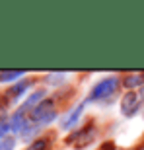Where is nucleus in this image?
<instances>
[{
    "instance_id": "nucleus-5",
    "label": "nucleus",
    "mask_w": 144,
    "mask_h": 150,
    "mask_svg": "<svg viewBox=\"0 0 144 150\" xmlns=\"http://www.w3.org/2000/svg\"><path fill=\"white\" fill-rule=\"evenodd\" d=\"M84 107H86V101H80V103H76V105L72 107L70 111L64 113V117L61 119V129L62 131H72V129L78 125V121H80V117H82L84 113Z\"/></svg>"
},
{
    "instance_id": "nucleus-2",
    "label": "nucleus",
    "mask_w": 144,
    "mask_h": 150,
    "mask_svg": "<svg viewBox=\"0 0 144 150\" xmlns=\"http://www.w3.org/2000/svg\"><path fill=\"white\" fill-rule=\"evenodd\" d=\"M95 133H97V131H95V125L92 121H88L84 127L74 129L66 139H64V142L70 144V146H74L76 150H84L86 146H90L95 140Z\"/></svg>"
},
{
    "instance_id": "nucleus-13",
    "label": "nucleus",
    "mask_w": 144,
    "mask_h": 150,
    "mask_svg": "<svg viewBox=\"0 0 144 150\" xmlns=\"http://www.w3.org/2000/svg\"><path fill=\"white\" fill-rule=\"evenodd\" d=\"M16 148V137H6L0 140V150H14Z\"/></svg>"
},
{
    "instance_id": "nucleus-8",
    "label": "nucleus",
    "mask_w": 144,
    "mask_h": 150,
    "mask_svg": "<svg viewBox=\"0 0 144 150\" xmlns=\"http://www.w3.org/2000/svg\"><path fill=\"white\" fill-rule=\"evenodd\" d=\"M28 123H29V115L18 109V111L10 117V131H12V133H16V134H22L23 129L28 127Z\"/></svg>"
},
{
    "instance_id": "nucleus-9",
    "label": "nucleus",
    "mask_w": 144,
    "mask_h": 150,
    "mask_svg": "<svg viewBox=\"0 0 144 150\" xmlns=\"http://www.w3.org/2000/svg\"><path fill=\"white\" fill-rule=\"evenodd\" d=\"M123 86L128 88V92H133V88H142L144 86V76L140 74H127L123 78Z\"/></svg>"
},
{
    "instance_id": "nucleus-18",
    "label": "nucleus",
    "mask_w": 144,
    "mask_h": 150,
    "mask_svg": "<svg viewBox=\"0 0 144 150\" xmlns=\"http://www.w3.org/2000/svg\"><path fill=\"white\" fill-rule=\"evenodd\" d=\"M142 119H144V111H142Z\"/></svg>"
},
{
    "instance_id": "nucleus-17",
    "label": "nucleus",
    "mask_w": 144,
    "mask_h": 150,
    "mask_svg": "<svg viewBox=\"0 0 144 150\" xmlns=\"http://www.w3.org/2000/svg\"><path fill=\"white\" fill-rule=\"evenodd\" d=\"M138 96H140V101H142V105H144V86H142V90H140Z\"/></svg>"
},
{
    "instance_id": "nucleus-11",
    "label": "nucleus",
    "mask_w": 144,
    "mask_h": 150,
    "mask_svg": "<svg viewBox=\"0 0 144 150\" xmlns=\"http://www.w3.org/2000/svg\"><path fill=\"white\" fill-rule=\"evenodd\" d=\"M66 78H68V72H49L45 82L49 86H61V84L66 82Z\"/></svg>"
},
{
    "instance_id": "nucleus-3",
    "label": "nucleus",
    "mask_w": 144,
    "mask_h": 150,
    "mask_svg": "<svg viewBox=\"0 0 144 150\" xmlns=\"http://www.w3.org/2000/svg\"><path fill=\"white\" fill-rule=\"evenodd\" d=\"M56 117H59V111H56V107H55V101L53 100H43L33 111L29 113V121L43 129V127H47V125H51L53 121H56Z\"/></svg>"
},
{
    "instance_id": "nucleus-1",
    "label": "nucleus",
    "mask_w": 144,
    "mask_h": 150,
    "mask_svg": "<svg viewBox=\"0 0 144 150\" xmlns=\"http://www.w3.org/2000/svg\"><path fill=\"white\" fill-rule=\"evenodd\" d=\"M119 84H123V80L119 76H105L101 78L97 84H94L92 86V90H90L88 98H86V103H92V101H103V100H111L113 98V94H115L117 90H119Z\"/></svg>"
},
{
    "instance_id": "nucleus-14",
    "label": "nucleus",
    "mask_w": 144,
    "mask_h": 150,
    "mask_svg": "<svg viewBox=\"0 0 144 150\" xmlns=\"http://www.w3.org/2000/svg\"><path fill=\"white\" fill-rule=\"evenodd\" d=\"M6 133H10V121L0 119V140L6 139Z\"/></svg>"
},
{
    "instance_id": "nucleus-10",
    "label": "nucleus",
    "mask_w": 144,
    "mask_h": 150,
    "mask_svg": "<svg viewBox=\"0 0 144 150\" xmlns=\"http://www.w3.org/2000/svg\"><path fill=\"white\" fill-rule=\"evenodd\" d=\"M25 76V70H2L0 82H20V78Z\"/></svg>"
},
{
    "instance_id": "nucleus-7",
    "label": "nucleus",
    "mask_w": 144,
    "mask_h": 150,
    "mask_svg": "<svg viewBox=\"0 0 144 150\" xmlns=\"http://www.w3.org/2000/svg\"><path fill=\"white\" fill-rule=\"evenodd\" d=\"M31 86H33V80H20V82H16L14 86H10V90H8L4 96L8 98V101H16V100H20Z\"/></svg>"
},
{
    "instance_id": "nucleus-15",
    "label": "nucleus",
    "mask_w": 144,
    "mask_h": 150,
    "mask_svg": "<svg viewBox=\"0 0 144 150\" xmlns=\"http://www.w3.org/2000/svg\"><path fill=\"white\" fill-rule=\"evenodd\" d=\"M100 150H115V144H113L111 140H107V142H103V144H101Z\"/></svg>"
},
{
    "instance_id": "nucleus-16",
    "label": "nucleus",
    "mask_w": 144,
    "mask_h": 150,
    "mask_svg": "<svg viewBox=\"0 0 144 150\" xmlns=\"http://www.w3.org/2000/svg\"><path fill=\"white\" fill-rule=\"evenodd\" d=\"M133 150H144V140H140V144H138V146H134Z\"/></svg>"
},
{
    "instance_id": "nucleus-12",
    "label": "nucleus",
    "mask_w": 144,
    "mask_h": 150,
    "mask_svg": "<svg viewBox=\"0 0 144 150\" xmlns=\"http://www.w3.org/2000/svg\"><path fill=\"white\" fill-rule=\"evenodd\" d=\"M51 148V139L47 137H41V139H35L29 142V146L25 150H49Z\"/></svg>"
},
{
    "instance_id": "nucleus-4",
    "label": "nucleus",
    "mask_w": 144,
    "mask_h": 150,
    "mask_svg": "<svg viewBox=\"0 0 144 150\" xmlns=\"http://www.w3.org/2000/svg\"><path fill=\"white\" fill-rule=\"evenodd\" d=\"M142 107V101H140V96L136 92H127L121 100V115L123 117H134L140 111Z\"/></svg>"
},
{
    "instance_id": "nucleus-19",
    "label": "nucleus",
    "mask_w": 144,
    "mask_h": 150,
    "mask_svg": "<svg viewBox=\"0 0 144 150\" xmlns=\"http://www.w3.org/2000/svg\"><path fill=\"white\" fill-rule=\"evenodd\" d=\"M142 76H144V72H142Z\"/></svg>"
},
{
    "instance_id": "nucleus-6",
    "label": "nucleus",
    "mask_w": 144,
    "mask_h": 150,
    "mask_svg": "<svg viewBox=\"0 0 144 150\" xmlns=\"http://www.w3.org/2000/svg\"><path fill=\"white\" fill-rule=\"evenodd\" d=\"M43 100H47V90H45V88L35 90L33 94H29V96H28V100H25L22 105H20V111H23V113H31Z\"/></svg>"
}]
</instances>
